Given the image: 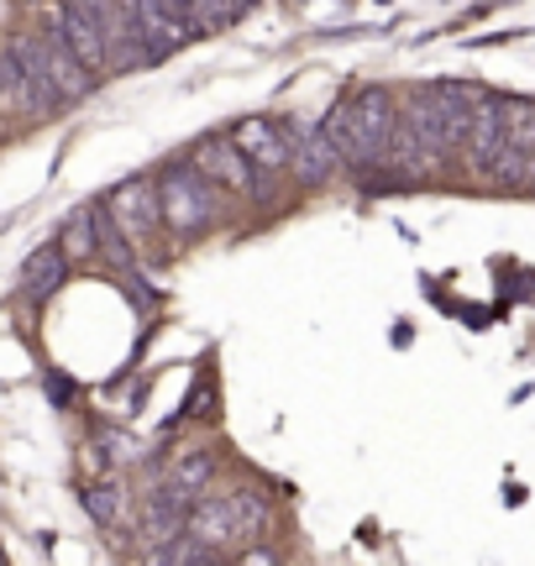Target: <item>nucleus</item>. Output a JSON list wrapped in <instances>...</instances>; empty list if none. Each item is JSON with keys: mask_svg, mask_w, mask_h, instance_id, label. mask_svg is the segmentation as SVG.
Masks as SVG:
<instances>
[{"mask_svg": "<svg viewBox=\"0 0 535 566\" xmlns=\"http://www.w3.org/2000/svg\"><path fill=\"white\" fill-rule=\"evenodd\" d=\"M284 137H289V174H294V184L300 189H326L347 163H342V153H336V142H331L326 122H294V116H284Z\"/></svg>", "mask_w": 535, "mask_h": 566, "instance_id": "nucleus-5", "label": "nucleus"}, {"mask_svg": "<svg viewBox=\"0 0 535 566\" xmlns=\"http://www.w3.org/2000/svg\"><path fill=\"white\" fill-rule=\"evenodd\" d=\"M268 530V499L252 488H231V493H200L189 504L185 535L200 551H227V546H252Z\"/></svg>", "mask_w": 535, "mask_h": 566, "instance_id": "nucleus-2", "label": "nucleus"}, {"mask_svg": "<svg viewBox=\"0 0 535 566\" xmlns=\"http://www.w3.org/2000/svg\"><path fill=\"white\" fill-rule=\"evenodd\" d=\"M105 216L122 226V237L132 242L137 263H164V242H168V226H164V205H158V184L137 174V179L116 184L105 195Z\"/></svg>", "mask_w": 535, "mask_h": 566, "instance_id": "nucleus-4", "label": "nucleus"}, {"mask_svg": "<svg viewBox=\"0 0 535 566\" xmlns=\"http://www.w3.org/2000/svg\"><path fill=\"white\" fill-rule=\"evenodd\" d=\"M59 247L69 263H95L101 258V242H95V205H80L59 231Z\"/></svg>", "mask_w": 535, "mask_h": 566, "instance_id": "nucleus-17", "label": "nucleus"}, {"mask_svg": "<svg viewBox=\"0 0 535 566\" xmlns=\"http://www.w3.org/2000/svg\"><path fill=\"white\" fill-rule=\"evenodd\" d=\"M63 283H69V258L59 242H42L27 263H21V294L27 300H53Z\"/></svg>", "mask_w": 535, "mask_h": 566, "instance_id": "nucleus-14", "label": "nucleus"}, {"mask_svg": "<svg viewBox=\"0 0 535 566\" xmlns=\"http://www.w3.org/2000/svg\"><path fill=\"white\" fill-rule=\"evenodd\" d=\"M531 153H535V101H504V153H499L489 179L520 189Z\"/></svg>", "mask_w": 535, "mask_h": 566, "instance_id": "nucleus-9", "label": "nucleus"}, {"mask_svg": "<svg viewBox=\"0 0 535 566\" xmlns=\"http://www.w3.org/2000/svg\"><path fill=\"white\" fill-rule=\"evenodd\" d=\"M132 17H137V32H143L147 63H164L168 53H179V48L195 38L185 11H179V0H137Z\"/></svg>", "mask_w": 535, "mask_h": 566, "instance_id": "nucleus-8", "label": "nucleus"}, {"mask_svg": "<svg viewBox=\"0 0 535 566\" xmlns=\"http://www.w3.org/2000/svg\"><path fill=\"white\" fill-rule=\"evenodd\" d=\"M42 384H48V394H53V405H59V409H69V399H74V388L63 384L59 373H42Z\"/></svg>", "mask_w": 535, "mask_h": 566, "instance_id": "nucleus-19", "label": "nucleus"}, {"mask_svg": "<svg viewBox=\"0 0 535 566\" xmlns=\"http://www.w3.org/2000/svg\"><path fill=\"white\" fill-rule=\"evenodd\" d=\"M252 0H179V11H185L189 32L195 38H206V32H221V27H231V21L248 17Z\"/></svg>", "mask_w": 535, "mask_h": 566, "instance_id": "nucleus-16", "label": "nucleus"}, {"mask_svg": "<svg viewBox=\"0 0 535 566\" xmlns=\"http://www.w3.org/2000/svg\"><path fill=\"white\" fill-rule=\"evenodd\" d=\"M227 137H231V147L258 168V174H284L289 168V137H284V126L273 122V116H242Z\"/></svg>", "mask_w": 535, "mask_h": 566, "instance_id": "nucleus-10", "label": "nucleus"}, {"mask_svg": "<svg viewBox=\"0 0 535 566\" xmlns=\"http://www.w3.org/2000/svg\"><path fill=\"white\" fill-rule=\"evenodd\" d=\"M237 566H279V551L263 546V541H252V546L242 551V562H237Z\"/></svg>", "mask_w": 535, "mask_h": 566, "instance_id": "nucleus-18", "label": "nucleus"}, {"mask_svg": "<svg viewBox=\"0 0 535 566\" xmlns=\"http://www.w3.org/2000/svg\"><path fill=\"white\" fill-rule=\"evenodd\" d=\"M48 27L59 32L63 48H69V53H74L90 74H105V69H111V48H105L101 21L90 17L80 0H53V21H48Z\"/></svg>", "mask_w": 535, "mask_h": 566, "instance_id": "nucleus-7", "label": "nucleus"}, {"mask_svg": "<svg viewBox=\"0 0 535 566\" xmlns=\"http://www.w3.org/2000/svg\"><path fill=\"white\" fill-rule=\"evenodd\" d=\"M326 132L347 168H357V174L384 168L394 147V132H399V105H394V95L384 84H363V90H352L347 101L326 116Z\"/></svg>", "mask_w": 535, "mask_h": 566, "instance_id": "nucleus-1", "label": "nucleus"}, {"mask_svg": "<svg viewBox=\"0 0 535 566\" xmlns=\"http://www.w3.org/2000/svg\"><path fill=\"white\" fill-rule=\"evenodd\" d=\"M185 520H189L185 499H174L168 488H158V493H147L143 509H137V541H143L147 551L168 546V541H179V535H185Z\"/></svg>", "mask_w": 535, "mask_h": 566, "instance_id": "nucleus-12", "label": "nucleus"}, {"mask_svg": "<svg viewBox=\"0 0 535 566\" xmlns=\"http://www.w3.org/2000/svg\"><path fill=\"white\" fill-rule=\"evenodd\" d=\"M158 184V205H164V226L168 237H179V242H195V237H206L210 226L221 221V189L195 168V163H168L153 174Z\"/></svg>", "mask_w": 535, "mask_h": 566, "instance_id": "nucleus-3", "label": "nucleus"}, {"mask_svg": "<svg viewBox=\"0 0 535 566\" xmlns=\"http://www.w3.org/2000/svg\"><path fill=\"white\" fill-rule=\"evenodd\" d=\"M189 163H195L221 195H268V174H258V168L231 147V137H206L189 153Z\"/></svg>", "mask_w": 535, "mask_h": 566, "instance_id": "nucleus-6", "label": "nucleus"}, {"mask_svg": "<svg viewBox=\"0 0 535 566\" xmlns=\"http://www.w3.org/2000/svg\"><path fill=\"white\" fill-rule=\"evenodd\" d=\"M80 504H84V514H90L101 530H116L132 499H126V488L116 483V478H101V483H84L80 488Z\"/></svg>", "mask_w": 535, "mask_h": 566, "instance_id": "nucleus-15", "label": "nucleus"}, {"mask_svg": "<svg viewBox=\"0 0 535 566\" xmlns=\"http://www.w3.org/2000/svg\"><path fill=\"white\" fill-rule=\"evenodd\" d=\"M210 478H216V451H210V446H189V451H179V457L168 462L164 488L174 493V499L195 504V499L210 488Z\"/></svg>", "mask_w": 535, "mask_h": 566, "instance_id": "nucleus-13", "label": "nucleus"}, {"mask_svg": "<svg viewBox=\"0 0 535 566\" xmlns=\"http://www.w3.org/2000/svg\"><path fill=\"white\" fill-rule=\"evenodd\" d=\"M462 153H468V163H473L483 179L494 174L499 153H504V95H483V101H478L473 122H468V142H462Z\"/></svg>", "mask_w": 535, "mask_h": 566, "instance_id": "nucleus-11", "label": "nucleus"}, {"mask_svg": "<svg viewBox=\"0 0 535 566\" xmlns=\"http://www.w3.org/2000/svg\"><path fill=\"white\" fill-rule=\"evenodd\" d=\"M520 189H535V153H531V163H525V184Z\"/></svg>", "mask_w": 535, "mask_h": 566, "instance_id": "nucleus-20", "label": "nucleus"}]
</instances>
